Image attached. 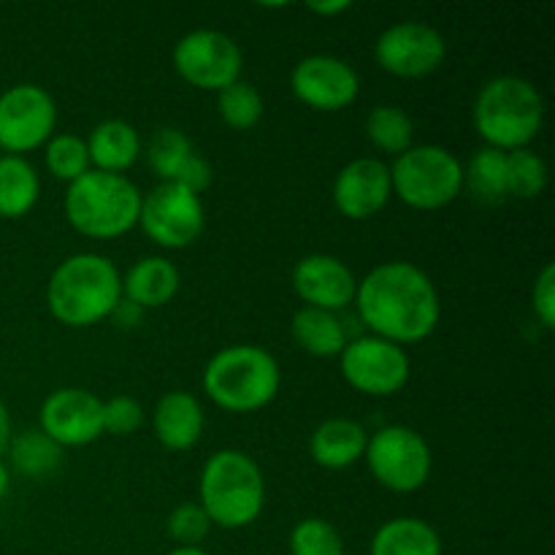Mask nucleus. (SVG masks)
<instances>
[{"mask_svg":"<svg viewBox=\"0 0 555 555\" xmlns=\"http://www.w3.org/2000/svg\"><path fill=\"white\" fill-rule=\"evenodd\" d=\"M334 206L347 220H372L393 198L390 166L379 157L350 160L334 179Z\"/></svg>","mask_w":555,"mask_h":555,"instance_id":"nucleus-16","label":"nucleus"},{"mask_svg":"<svg viewBox=\"0 0 555 555\" xmlns=\"http://www.w3.org/2000/svg\"><path fill=\"white\" fill-rule=\"evenodd\" d=\"M366 428L350 417H331L314 428L309 439V455L323 469H347L366 453Z\"/></svg>","mask_w":555,"mask_h":555,"instance_id":"nucleus-21","label":"nucleus"},{"mask_svg":"<svg viewBox=\"0 0 555 555\" xmlns=\"http://www.w3.org/2000/svg\"><path fill=\"white\" fill-rule=\"evenodd\" d=\"M464 188L480 201L496 204L507 198V152L482 146L472 155L469 166L464 168Z\"/></svg>","mask_w":555,"mask_h":555,"instance_id":"nucleus-28","label":"nucleus"},{"mask_svg":"<svg viewBox=\"0 0 555 555\" xmlns=\"http://www.w3.org/2000/svg\"><path fill=\"white\" fill-rule=\"evenodd\" d=\"M144 426V406L133 396H114L103 401V434L130 437Z\"/></svg>","mask_w":555,"mask_h":555,"instance_id":"nucleus-34","label":"nucleus"},{"mask_svg":"<svg viewBox=\"0 0 555 555\" xmlns=\"http://www.w3.org/2000/svg\"><path fill=\"white\" fill-rule=\"evenodd\" d=\"M11 437H14V434H11L9 410H5V404H3V401H0V455H3L5 448H9Z\"/></svg>","mask_w":555,"mask_h":555,"instance_id":"nucleus-38","label":"nucleus"},{"mask_svg":"<svg viewBox=\"0 0 555 555\" xmlns=\"http://www.w3.org/2000/svg\"><path fill=\"white\" fill-rule=\"evenodd\" d=\"M366 135L374 150L399 157L412 146L415 125H412V117L404 108L393 106V103H385V106H374L369 112Z\"/></svg>","mask_w":555,"mask_h":555,"instance_id":"nucleus-27","label":"nucleus"},{"mask_svg":"<svg viewBox=\"0 0 555 555\" xmlns=\"http://www.w3.org/2000/svg\"><path fill=\"white\" fill-rule=\"evenodd\" d=\"M139 228L163 249L190 247L206 228L204 201L182 184L160 182L141 198Z\"/></svg>","mask_w":555,"mask_h":555,"instance_id":"nucleus-10","label":"nucleus"},{"mask_svg":"<svg viewBox=\"0 0 555 555\" xmlns=\"http://www.w3.org/2000/svg\"><path fill=\"white\" fill-rule=\"evenodd\" d=\"M168 555H209L204 547H173Z\"/></svg>","mask_w":555,"mask_h":555,"instance_id":"nucleus-40","label":"nucleus"},{"mask_svg":"<svg viewBox=\"0 0 555 555\" xmlns=\"http://www.w3.org/2000/svg\"><path fill=\"white\" fill-rule=\"evenodd\" d=\"M38 423L60 448H85L103 434V401L92 390L60 388L43 399Z\"/></svg>","mask_w":555,"mask_h":555,"instance_id":"nucleus-15","label":"nucleus"},{"mask_svg":"<svg viewBox=\"0 0 555 555\" xmlns=\"http://www.w3.org/2000/svg\"><path fill=\"white\" fill-rule=\"evenodd\" d=\"M9 488H11V472H9V466H5L3 461H0V502H3V499H5Z\"/></svg>","mask_w":555,"mask_h":555,"instance_id":"nucleus-39","label":"nucleus"},{"mask_svg":"<svg viewBox=\"0 0 555 555\" xmlns=\"http://www.w3.org/2000/svg\"><path fill=\"white\" fill-rule=\"evenodd\" d=\"M372 555H442V537L421 518H393L372 537Z\"/></svg>","mask_w":555,"mask_h":555,"instance_id":"nucleus-24","label":"nucleus"},{"mask_svg":"<svg viewBox=\"0 0 555 555\" xmlns=\"http://www.w3.org/2000/svg\"><path fill=\"white\" fill-rule=\"evenodd\" d=\"M198 504L211 526L238 531L260 518L266 480L253 455L242 450H217L201 469Z\"/></svg>","mask_w":555,"mask_h":555,"instance_id":"nucleus-4","label":"nucleus"},{"mask_svg":"<svg viewBox=\"0 0 555 555\" xmlns=\"http://www.w3.org/2000/svg\"><path fill=\"white\" fill-rule=\"evenodd\" d=\"M293 291L301 298L304 307L339 314L356 301L358 280L345 260L336 255L314 253L298 260L293 269Z\"/></svg>","mask_w":555,"mask_h":555,"instance_id":"nucleus-17","label":"nucleus"},{"mask_svg":"<svg viewBox=\"0 0 555 555\" xmlns=\"http://www.w3.org/2000/svg\"><path fill=\"white\" fill-rule=\"evenodd\" d=\"M472 119L491 150H526L545 122V101L524 76H496L477 92Z\"/></svg>","mask_w":555,"mask_h":555,"instance_id":"nucleus-3","label":"nucleus"},{"mask_svg":"<svg viewBox=\"0 0 555 555\" xmlns=\"http://www.w3.org/2000/svg\"><path fill=\"white\" fill-rule=\"evenodd\" d=\"M57 128V103L43 87L14 85L0 95V150L25 157L47 146Z\"/></svg>","mask_w":555,"mask_h":555,"instance_id":"nucleus-12","label":"nucleus"},{"mask_svg":"<svg viewBox=\"0 0 555 555\" xmlns=\"http://www.w3.org/2000/svg\"><path fill=\"white\" fill-rule=\"evenodd\" d=\"M352 304L369 334L399 347L428 339L442 320L437 285L410 260H390L369 271Z\"/></svg>","mask_w":555,"mask_h":555,"instance_id":"nucleus-1","label":"nucleus"},{"mask_svg":"<svg viewBox=\"0 0 555 555\" xmlns=\"http://www.w3.org/2000/svg\"><path fill=\"white\" fill-rule=\"evenodd\" d=\"M9 459L11 466L20 472L22 477H30V480H47L49 475L60 469L63 464V448L54 444L41 428H27L20 431L16 437H11L9 442Z\"/></svg>","mask_w":555,"mask_h":555,"instance_id":"nucleus-26","label":"nucleus"},{"mask_svg":"<svg viewBox=\"0 0 555 555\" xmlns=\"http://www.w3.org/2000/svg\"><path fill=\"white\" fill-rule=\"evenodd\" d=\"M119 301L122 274L106 255L76 253L49 276L47 307L68 328H90L108 320Z\"/></svg>","mask_w":555,"mask_h":555,"instance_id":"nucleus-2","label":"nucleus"},{"mask_svg":"<svg viewBox=\"0 0 555 555\" xmlns=\"http://www.w3.org/2000/svg\"><path fill=\"white\" fill-rule=\"evenodd\" d=\"M547 184V166L534 150L507 152V195L520 201L540 198Z\"/></svg>","mask_w":555,"mask_h":555,"instance_id":"nucleus-31","label":"nucleus"},{"mask_svg":"<svg viewBox=\"0 0 555 555\" xmlns=\"http://www.w3.org/2000/svg\"><path fill=\"white\" fill-rule=\"evenodd\" d=\"M341 377L358 393L388 399L401 393L410 383L412 363L404 347L379 336H350L339 356Z\"/></svg>","mask_w":555,"mask_h":555,"instance_id":"nucleus-9","label":"nucleus"},{"mask_svg":"<svg viewBox=\"0 0 555 555\" xmlns=\"http://www.w3.org/2000/svg\"><path fill=\"white\" fill-rule=\"evenodd\" d=\"M201 383L211 404L233 415H249L276 399L282 372L276 358L263 347L233 345L209 358Z\"/></svg>","mask_w":555,"mask_h":555,"instance_id":"nucleus-5","label":"nucleus"},{"mask_svg":"<svg viewBox=\"0 0 555 555\" xmlns=\"http://www.w3.org/2000/svg\"><path fill=\"white\" fill-rule=\"evenodd\" d=\"M47 171L60 182H76L92 171L90 152H87V141L76 133H54L47 141Z\"/></svg>","mask_w":555,"mask_h":555,"instance_id":"nucleus-30","label":"nucleus"},{"mask_svg":"<svg viewBox=\"0 0 555 555\" xmlns=\"http://www.w3.org/2000/svg\"><path fill=\"white\" fill-rule=\"evenodd\" d=\"M531 307H534L537 320L545 331L555 328V266H542L540 276L531 291Z\"/></svg>","mask_w":555,"mask_h":555,"instance_id":"nucleus-35","label":"nucleus"},{"mask_svg":"<svg viewBox=\"0 0 555 555\" xmlns=\"http://www.w3.org/2000/svg\"><path fill=\"white\" fill-rule=\"evenodd\" d=\"M146 163L160 182H173L201 195L211 184V166L177 128H157L146 141Z\"/></svg>","mask_w":555,"mask_h":555,"instance_id":"nucleus-18","label":"nucleus"},{"mask_svg":"<svg viewBox=\"0 0 555 555\" xmlns=\"http://www.w3.org/2000/svg\"><path fill=\"white\" fill-rule=\"evenodd\" d=\"M307 9L318 16H336L345 14L347 9H352L350 0H331V3H307Z\"/></svg>","mask_w":555,"mask_h":555,"instance_id":"nucleus-37","label":"nucleus"},{"mask_svg":"<svg viewBox=\"0 0 555 555\" xmlns=\"http://www.w3.org/2000/svg\"><path fill=\"white\" fill-rule=\"evenodd\" d=\"M179 269L163 255L139 258L122 276V298L146 309H160L179 293Z\"/></svg>","mask_w":555,"mask_h":555,"instance_id":"nucleus-20","label":"nucleus"},{"mask_svg":"<svg viewBox=\"0 0 555 555\" xmlns=\"http://www.w3.org/2000/svg\"><path fill=\"white\" fill-rule=\"evenodd\" d=\"M168 537L177 542V547H201V542L209 534L211 524L206 518L204 507L198 502H184L168 515Z\"/></svg>","mask_w":555,"mask_h":555,"instance_id":"nucleus-33","label":"nucleus"},{"mask_svg":"<svg viewBox=\"0 0 555 555\" xmlns=\"http://www.w3.org/2000/svg\"><path fill=\"white\" fill-rule=\"evenodd\" d=\"M291 555H345V542L328 520L304 518L291 531Z\"/></svg>","mask_w":555,"mask_h":555,"instance_id":"nucleus-32","label":"nucleus"},{"mask_svg":"<svg viewBox=\"0 0 555 555\" xmlns=\"http://www.w3.org/2000/svg\"><path fill=\"white\" fill-rule=\"evenodd\" d=\"M141 318H144V309L135 307V304H130L128 298H122V301H119L112 312V320L117 325H122V328H135V325L141 323Z\"/></svg>","mask_w":555,"mask_h":555,"instance_id":"nucleus-36","label":"nucleus"},{"mask_svg":"<svg viewBox=\"0 0 555 555\" xmlns=\"http://www.w3.org/2000/svg\"><path fill=\"white\" fill-rule=\"evenodd\" d=\"M263 108L258 87H253L249 81L238 79L217 92V112L231 130H253L263 117Z\"/></svg>","mask_w":555,"mask_h":555,"instance_id":"nucleus-29","label":"nucleus"},{"mask_svg":"<svg viewBox=\"0 0 555 555\" xmlns=\"http://www.w3.org/2000/svg\"><path fill=\"white\" fill-rule=\"evenodd\" d=\"M87 141L90 152V166L95 171L106 173H125L133 168L141 157V135L125 119H106L95 125Z\"/></svg>","mask_w":555,"mask_h":555,"instance_id":"nucleus-22","label":"nucleus"},{"mask_svg":"<svg viewBox=\"0 0 555 555\" xmlns=\"http://www.w3.org/2000/svg\"><path fill=\"white\" fill-rule=\"evenodd\" d=\"M141 190L125 173L87 171L65 190V220L87 238H119L139 225Z\"/></svg>","mask_w":555,"mask_h":555,"instance_id":"nucleus-6","label":"nucleus"},{"mask_svg":"<svg viewBox=\"0 0 555 555\" xmlns=\"http://www.w3.org/2000/svg\"><path fill=\"white\" fill-rule=\"evenodd\" d=\"M0 157H3V150H0Z\"/></svg>","mask_w":555,"mask_h":555,"instance_id":"nucleus-41","label":"nucleus"},{"mask_svg":"<svg viewBox=\"0 0 555 555\" xmlns=\"http://www.w3.org/2000/svg\"><path fill=\"white\" fill-rule=\"evenodd\" d=\"M393 195L417 211H437L464 190V163L439 144L410 146L390 166Z\"/></svg>","mask_w":555,"mask_h":555,"instance_id":"nucleus-7","label":"nucleus"},{"mask_svg":"<svg viewBox=\"0 0 555 555\" xmlns=\"http://www.w3.org/2000/svg\"><path fill=\"white\" fill-rule=\"evenodd\" d=\"M291 331L296 345L314 358H339L345 345L350 341V334H347L339 314L314 307L298 309L293 314Z\"/></svg>","mask_w":555,"mask_h":555,"instance_id":"nucleus-23","label":"nucleus"},{"mask_svg":"<svg viewBox=\"0 0 555 555\" xmlns=\"http://www.w3.org/2000/svg\"><path fill=\"white\" fill-rule=\"evenodd\" d=\"M448 57V41L437 27L426 22H396L379 33L374 43V60L379 68L399 79H423L442 68Z\"/></svg>","mask_w":555,"mask_h":555,"instance_id":"nucleus-13","label":"nucleus"},{"mask_svg":"<svg viewBox=\"0 0 555 555\" xmlns=\"http://www.w3.org/2000/svg\"><path fill=\"white\" fill-rule=\"evenodd\" d=\"M41 195L38 171L20 155L0 157V217L20 220Z\"/></svg>","mask_w":555,"mask_h":555,"instance_id":"nucleus-25","label":"nucleus"},{"mask_svg":"<svg viewBox=\"0 0 555 555\" xmlns=\"http://www.w3.org/2000/svg\"><path fill=\"white\" fill-rule=\"evenodd\" d=\"M204 406L188 390H171L157 401L152 412V431L155 439L171 453H184L198 444L204 434Z\"/></svg>","mask_w":555,"mask_h":555,"instance_id":"nucleus-19","label":"nucleus"},{"mask_svg":"<svg viewBox=\"0 0 555 555\" xmlns=\"http://www.w3.org/2000/svg\"><path fill=\"white\" fill-rule=\"evenodd\" d=\"M291 90L314 112H341L361 95V79L347 60L334 54H309L293 68Z\"/></svg>","mask_w":555,"mask_h":555,"instance_id":"nucleus-14","label":"nucleus"},{"mask_svg":"<svg viewBox=\"0 0 555 555\" xmlns=\"http://www.w3.org/2000/svg\"><path fill=\"white\" fill-rule=\"evenodd\" d=\"M369 472L393 493H415L431 477L434 455L423 434L410 426H383L366 442Z\"/></svg>","mask_w":555,"mask_h":555,"instance_id":"nucleus-8","label":"nucleus"},{"mask_svg":"<svg viewBox=\"0 0 555 555\" xmlns=\"http://www.w3.org/2000/svg\"><path fill=\"white\" fill-rule=\"evenodd\" d=\"M173 68L195 90L220 92L242 79L244 54L220 30H193L173 47Z\"/></svg>","mask_w":555,"mask_h":555,"instance_id":"nucleus-11","label":"nucleus"}]
</instances>
